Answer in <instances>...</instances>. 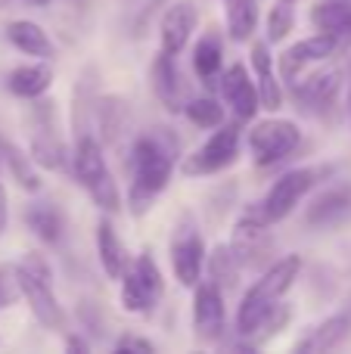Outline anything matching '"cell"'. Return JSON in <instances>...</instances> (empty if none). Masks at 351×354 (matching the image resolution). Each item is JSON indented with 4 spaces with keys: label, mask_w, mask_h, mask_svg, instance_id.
I'll use <instances>...</instances> for the list:
<instances>
[{
    "label": "cell",
    "mask_w": 351,
    "mask_h": 354,
    "mask_svg": "<svg viewBox=\"0 0 351 354\" xmlns=\"http://www.w3.org/2000/svg\"><path fill=\"white\" fill-rule=\"evenodd\" d=\"M252 68H255V84H258L261 109L277 112L283 109V84H280V68L274 72V56L267 50V41L252 44Z\"/></svg>",
    "instance_id": "19"
},
{
    "label": "cell",
    "mask_w": 351,
    "mask_h": 354,
    "mask_svg": "<svg viewBox=\"0 0 351 354\" xmlns=\"http://www.w3.org/2000/svg\"><path fill=\"white\" fill-rule=\"evenodd\" d=\"M66 351H81L84 354V351H91V345H87L81 336H66Z\"/></svg>",
    "instance_id": "37"
},
{
    "label": "cell",
    "mask_w": 351,
    "mask_h": 354,
    "mask_svg": "<svg viewBox=\"0 0 351 354\" xmlns=\"http://www.w3.org/2000/svg\"><path fill=\"white\" fill-rule=\"evenodd\" d=\"M93 124L99 131V143L103 147L118 149L131 137L134 128V115H131V103L118 93H103L93 100Z\"/></svg>",
    "instance_id": "15"
},
{
    "label": "cell",
    "mask_w": 351,
    "mask_h": 354,
    "mask_svg": "<svg viewBox=\"0 0 351 354\" xmlns=\"http://www.w3.org/2000/svg\"><path fill=\"white\" fill-rule=\"evenodd\" d=\"M199 6L196 0H171L168 10L159 19V50L168 56H178L190 44V35L196 31Z\"/></svg>",
    "instance_id": "16"
},
{
    "label": "cell",
    "mask_w": 351,
    "mask_h": 354,
    "mask_svg": "<svg viewBox=\"0 0 351 354\" xmlns=\"http://www.w3.org/2000/svg\"><path fill=\"white\" fill-rule=\"evenodd\" d=\"M6 3H10V0H0V10H3V6H6Z\"/></svg>",
    "instance_id": "41"
},
{
    "label": "cell",
    "mask_w": 351,
    "mask_h": 354,
    "mask_svg": "<svg viewBox=\"0 0 351 354\" xmlns=\"http://www.w3.org/2000/svg\"><path fill=\"white\" fill-rule=\"evenodd\" d=\"M298 143H302V131L290 118H265V122H255L249 131V153L258 168H271L290 159Z\"/></svg>",
    "instance_id": "7"
},
{
    "label": "cell",
    "mask_w": 351,
    "mask_h": 354,
    "mask_svg": "<svg viewBox=\"0 0 351 354\" xmlns=\"http://www.w3.org/2000/svg\"><path fill=\"white\" fill-rule=\"evenodd\" d=\"M298 274H302V258L298 255H286V258H280V261L267 264L265 274L243 295L240 311H236V333H240L243 339H252L265 330L267 317L283 305V295L292 289Z\"/></svg>",
    "instance_id": "2"
},
{
    "label": "cell",
    "mask_w": 351,
    "mask_h": 354,
    "mask_svg": "<svg viewBox=\"0 0 351 354\" xmlns=\"http://www.w3.org/2000/svg\"><path fill=\"white\" fill-rule=\"evenodd\" d=\"M280 3H290V6H296V3H298V0H280Z\"/></svg>",
    "instance_id": "40"
},
{
    "label": "cell",
    "mask_w": 351,
    "mask_h": 354,
    "mask_svg": "<svg viewBox=\"0 0 351 354\" xmlns=\"http://www.w3.org/2000/svg\"><path fill=\"white\" fill-rule=\"evenodd\" d=\"M224 66V44L218 31H205L199 44L193 47V68L202 81H215Z\"/></svg>",
    "instance_id": "29"
},
{
    "label": "cell",
    "mask_w": 351,
    "mask_h": 354,
    "mask_svg": "<svg viewBox=\"0 0 351 354\" xmlns=\"http://www.w3.org/2000/svg\"><path fill=\"white\" fill-rule=\"evenodd\" d=\"M25 224L44 245H59L66 236V218L53 202H31L25 208Z\"/></svg>",
    "instance_id": "24"
},
{
    "label": "cell",
    "mask_w": 351,
    "mask_h": 354,
    "mask_svg": "<svg viewBox=\"0 0 351 354\" xmlns=\"http://www.w3.org/2000/svg\"><path fill=\"white\" fill-rule=\"evenodd\" d=\"M50 87H53V68L47 66V59L19 66L6 75V91L19 100H41Z\"/></svg>",
    "instance_id": "22"
},
{
    "label": "cell",
    "mask_w": 351,
    "mask_h": 354,
    "mask_svg": "<svg viewBox=\"0 0 351 354\" xmlns=\"http://www.w3.org/2000/svg\"><path fill=\"white\" fill-rule=\"evenodd\" d=\"M3 165V162H0ZM6 224H10V202H6V187L0 180V236L6 233Z\"/></svg>",
    "instance_id": "36"
},
{
    "label": "cell",
    "mask_w": 351,
    "mask_h": 354,
    "mask_svg": "<svg viewBox=\"0 0 351 354\" xmlns=\"http://www.w3.org/2000/svg\"><path fill=\"white\" fill-rule=\"evenodd\" d=\"M28 3H31V6H47L50 0H28Z\"/></svg>",
    "instance_id": "39"
},
{
    "label": "cell",
    "mask_w": 351,
    "mask_h": 354,
    "mask_svg": "<svg viewBox=\"0 0 351 354\" xmlns=\"http://www.w3.org/2000/svg\"><path fill=\"white\" fill-rule=\"evenodd\" d=\"M227 330V308H224V289L211 280L193 286V336L205 345H215Z\"/></svg>",
    "instance_id": "12"
},
{
    "label": "cell",
    "mask_w": 351,
    "mask_h": 354,
    "mask_svg": "<svg viewBox=\"0 0 351 354\" xmlns=\"http://www.w3.org/2000/svg\"><path fill=\"white\" fill-rule=\"evenodd\" d=\"M351 214V187L348 183H339V187H330L317 196L314 202L308 205V221L311 227H333L339 221H345Z\"/></svg>",
    "instance_id": "21"
},
{
    "label": "cell",
    "mask_w": 351,
    "mask_h": 354,
    "mask_svg": "<svg viewBox=\"0 0 351 354\" xmlns=\"http://www.w3.org/2000/svg\"><path fill=\"white\" fill-rule=\"evenodd\" d=\"M97 255H99L106 277L109 280H122L124 268H128V255H124V245L109 218H99V224H97Z\"/></svg>",
    "instance_id": "25"
},
{
    "label": "cell",
    "mask_w": 351,
    "mask_h": 354,
    "mask_svg": "<svg viewBox=\"0 0 351 354\" xmlns=\"http://www.w3.org/2000/svg\"><path fill=\"white\" fill-rule=\"evenodd\" d=\"M6 41L25 56H35V59H50L53 56V41L50 35L31 19H12L6 22Z\"/></svg>",
    "instance_id": "23"
},
{
    "label": "cell",
    "mask_w": 351,
    "mask_h": 354,
    "mask_svg": "<svg viewBox=\"0 0 351 354\" xmlns=\"http://www.w3.org/2000/svg\"><path fill=\"white\" fill-rule=\"evenodd\" d=\"M180 159V140L171 128H153L134 137L124 156L131 183H128V208L131 214H146L153 202L165 193L174 165Z\"/></svg>",
    "instance_id": "1"
},
{
    "label": "cell",
    "mask_w": 351,
    "mask_h": 354,
    "mask_svg": "<svg viewBox=\"0 0 351 354\" xmlns=\"http://www.w3.org/2000/svg\"><path fill=\"white\" fill-rule=\"evenodd\" d=\"M339 72H321V75H311V78H298L292 84V93H296V103L302 106L305 112L311 115H323V112L333 109L336 97H339Z\"/></svg>",
    "instance_id": "17"
},
{
    "label": "cell",
    "mask_w": 351,
    "mask_h": 354,
    "mask_svg": "<svg viewBox=\"0 0 351 354\" xmlns=\"http://www.w3.org/2000/svg\"><path fill=\"white\" fill-rule=\"evenodd\" d=\"M115 351H137V354H153L155 345L149 342V339H140V336H122L115 339V345H112Z\"/></svg>",
    "instance_id": "34"
},
{
    "label": "cell",
    "mask_w": 351,
    "mask_h": 354,
    "mask_svg": "<svg viewBox=\"0 0 351 354\" xmlns=\"http://www.w3.org/2000/svg\"><path fill=\"white\" fill-rule=\"evenodd\" d=\"M16 280H19V289H22V299L28 301L37 324L50 333L66 330V311H62L59 299L53 292V270L44 261V255L28 252L16 264Z\"/></svg>",
    "instance_id": "4"
},
{
    "label": "cell",
    "mask_w": 351,
    "mask_h": 354,
    "mask_svg": "<svg viewBox=\"0 0 351 354\" xmlns=\"http://www.w3.org/2000/svg\"><path fill=\"white\" fill-rule=\"evenodd\" d=\"M168 3H171V0H146L143 10H140V16H137V22H134V35H143L146 22L155 16V10H159V6H168Z\"/></svg>",
    "instance_id": "35"
},
{
    "label": "cell",
    "mask_w": 351,
    "mask_h": 354,
    "mask_svg": "<svg viewBox=\"0 0 351 354\" xmlns=\"http://www.w3.org/2000/svg\"><path fill=\"white\" fill-rule=\"evenodd\" d=\"M165 295V280L153 252H140L122 274V308L131 314H149Z\"/></svg>",
    "instance_id": "6"
},
{
    "label": "cell",
    "mask_w": 351,
    "mask_h": 354,
    "mask_svg": "<svg viewBox=\"0 0 351 354\" xmlns=\"http://www.w3.org/2000/svg\"><path fill=\"white\" fill-rule=\"evenodd\" d=\"M184 115L196 128H218V124H224V106L215 97H193L187 100Z\"/></svg>",
    "instance_id": "31"
},
{
    "label": "cell",
    "mask_w": 351,
    "mask_h": 354,
    "mask_svg": "<svg viewBox=\"0 0 351 354\" xmlns=\"http://www.w3.org/2000/svg\"><path fill=\"white\" fill-rule=\"evenodd\" d=\"M72 171L99 212L118 214L124 208L122 189H118L109 162H106V156H103V143H99L91 131L78 134V143H75V153H72Z\"/></svg>",
    "instance_id": "3"
},
{
    "label": "cell",
    "mask_w": 351,
    "mask_h": 354,
    "mask_svg": "<svg viewBox=\"0 0 351 354\" xmlns=\"http://www.w3.org/2000/svg\"><path fill=\"white\" fill-rule=\"evenodd\" d=\"M218 91H221L227 109L236 115V122H252L261 109L258 84L249 78V68L243 62L224 68V75H218Z\"/></svg>",
    "instance_id": "14"
},
{
    "label": "cell",
    "mask_w": 351,
    "mask_h": 354,
    "mask_svg": "<svg viewBox=\"0 0 351 354\" xmlns=\"http://www.w3.org/2000/svg\"><path fill=\"white\" fill-rule=\"evenodd\" d=\"M330 171H333V168H292V171L280 174L277 180L271 183V189L265 193V199L258 202L265 218L271 221V224H280L283 218H290L298 202L311 193V187H314L321 177H327Z\"/></svg>",
    "instance_id": "8"
},
{
    "label": "cell",
    "mask_w": 351,
    "mask_h": 354,
    "mask_svg": "<svg viewBox=\"0 0 351 354\" xmlns=\"http://www.w3.org/2000/svg\"><path fill=\"white\" fill-rule=\"evenodd\" d=\"M149 81H153L159 103L168 112H184L187 93H184V78L178 72V56H168L159 50V56L153 59V68H149Z\"/></svg>",
    "instance_id": "18"
},
{
    "label": "cell",
    "mask_w": 351,
    "mask_h": 354,
    "mask_svg": "<svg viewBox=\"0 0 351 354\" xmlns=\"http://www.w3.org/2000/svg\"><path fill=\"white\" fill-rule=\"evenodd\" d=\"M236 159H240V128H236V124H218L215 134H211L202 147L193 149L190 156H184L180 174L184 177L221 174L224 168H230Z\"/></svg>",
    "instance_id": "9"
},
{
    "label": "cell",
    "mask_w": 351,
    "mask_h": 354,
    "mask_svg": "<svg viewBox=\"0 0 351 354\" xmlns=\"http://www.w3.org/2000/svg\"><path fill=\"white\" fill-rule=\"evenodd\" d=\"M292 25H296V10H292L290 3H274L271 12H267V41H283L286 35L292 31Z\"/></svg>",
    "instance_id": "32"
},
{
    "label": "cell",
    "mask_w": 351,
    "mask_h": 354,
    "mask_svg": "<svg viewBox=\"0 0 351 354\" xmlns=\"http://www.w3.org/2000/svg\"><path fill=\"white\" fill-rule=\"evenodd\" d=\"M0 162H3V165L10 168L12 180H16L22 189H28V193H37V189H41V174H37V162L31 159V153L25 156L22 149H19L16 143H10L6 137H0Z\"/></svg>",
    "instance_id": "27"
},
{
    "label": "cell",
    "mask_w": 351,
    "mask_h": 354,
    "mask_svg": "<svg viewBox=\"0 0 351 354\" xmlns=\"http://www.w3.org/2000/svg\"><path fill=\"white\" fill-rule=\"evenodd\" d=\"M205 274H209V280L215 283V286H221L224 292H230V289L236 286V280H240V274H243V264H240V258H236V252H234V245H215L211 249V255L205 258Z\"/></svg>",
    "instance_id": "28"
},
{
    "label": "cell",
    "mask_w": 351,
    "mask_h": 354,
    "mask_svg": "<svg viewBox=\"0 0 351 354\" xmlns=\"http://www.w3.org/2000/svg\"><path fill=\"white\" fill-rule=\"evenodd\" d=\"M348 336H351V301L342 308V311H336L333 317L317 324L314 330L296 345V351H317V354L333 351V348H339Z\"/></svg>",
    "instance_id": "20"
},
{
    "label": "cell",
    "mask_w": 351,
    "mask_h": 354,
    "mask_svg": "<svg viewBox=\"0 0 351 354\" xmlns=\"http://www.w3.org/2000/svg\"><path fill=\"white\" fill-rule=\"evenodd\" d=\"M267 227H271V221L265 218V212H261L258 202L249 205L246 212L240 214V221L234 224V239H230V245H234L243 270L271 261L274 239H271V230H267Z\"/></svg>",
    "instance_id": "10"
},
{
    "label": "cell",
    "mask_w": 351,
    "mask_h": 354,
    "mask_svg": "<svg viewBox=\"0 0 351 354\" xmlns=\"http://www.w3.org/2000/svg\"><path fill=\"white\" fill-rule=\"evenodd\" d=\"M205 258L209 255H205L202 233H199L196 221H193L190 214H184L171 236V268H174V277H178L180 286H187V289L196 286L205 270Z\"/></svg>",
    "instance_id": "11"
},
{
    "label": "cell",
    "mask_w": 351,
    "mask_h": 354,
    "mask_svg": "<svg viewBox=\"0 0 351 354\" xmlns=\"http://www.w3.org/2000/svg\"><path fill=\"white\" fill-rule=\"evenodd\" d=\"M339 41H342V37L321 31V35L302 37L298 44L286 47L283 53H280V59H277L280 78H283L286 84H296V81L302 78V72L311 66V62H323V59H330V56H333L336 50H339Z\"/></svg>",
    "instance_id": "13"
},
{
    "label": "cell",
    "mask_w": 351,
    "mask_h": 354,
    "mask_svg": "<svg viewBox=\"0 0 351 354\" xmlns=\"http://www.w3.org/2000/svg\"><path fill=\"white\" fill-rule=\"evenodd\" d=\"M19 295H22V289L16 280V268H0V311L10 308Z\"/></svg>",
    "instance_id": "33"
},
{
    "label": "cell",
    "mask_w": 351,
    "mask_h": 354,
    "mask_svg": "<svg viewBox=\"0 0 351 354\" xmlns=\"http://www.w3.org/2000/svg\"><path fill=\"white\" fill-rule=\"evenodd\" d=\"M311 25L336 37H351V0H321L311 6Z\"/></svg>",
    "instance_id": "26"
},
{
    "label": "cell",
    "mask_w": 351,
    "mask_h": 354,
    "mask_svg": "<svg viewBox=\"0 0 351 354\" xmlns=\"http://www.w3.org/2000/svg\"><path fill=\"white\" fill-rule=\"evenodd\" d=\"M345 103H348V118H351V59H348V97H345Z\"/></svg>",
    "instance_id": "38"
},
{
    "label": "cell",
    "mask_w": 351,
    "mask_h": 354,
    "mask_svg": "<svg viewBox=\"0 0 351 354\" xmlns=\"http://www.w3.org/2000/svg\"><path fill=\"white\" fill-rule=\"evenodd\" d=\"M28 124H31V137H28L31 159L41 168H50V171H66L72 156H68V147L62 143L59 128H56L53 103L35 100V106L28 109Z\"/></svg>",
    "instance_id": "5"
},
{
    "label": "cell",
    "mask_w": 351,
    "mask_h": 354,
    "mask_svg": "<svg viewBox=\"0 0 351 354\" xmlns=\"http://www.w3.org/2000/svg\"><path fill=\"white\" fill-rule=\"evenodd\" d=\"M227 28L236 44H246L258 28V0H230Z\"/></svg>",
    "instance_id": "30"
}]
</instances>
